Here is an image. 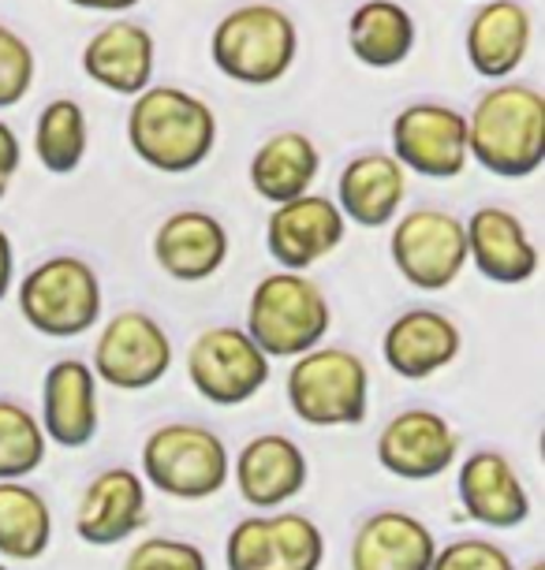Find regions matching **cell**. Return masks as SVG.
Instances as JSON below:
<instances>
[{
  "label": "cell",
  "instance_id": "obj_21",
  "mask_svg": "<svg viewBox=\"0 0 545 570\" xmlns=\"http://www.w3.org/2000/svg\"><path fill=\"white\" fill-rule=\"evenodd\" d=\"M437 537L411 511H373L351 537V570H430Z\"/></svg>",
  "mask_w": 545,
  "mask_h": 570
},
{
  "label": "cell",
  "instance_id": "obj_12",
  "mask_svg": "<svg viewBox=\"0 0 545 570\" xmlns=\"http://www.w3.org/2000/svg\"><path fill=\"white\" fill-rule=\"evenodd\" d=\"M403 171L456 179L467 168V116L441 101H415L392 120V154Z\"/></svg>",
  "mask_w": 545,
  "mask_h": 570
},
{
  "label": "cell",
  "instance_id": "obj_9",
  "mask_svg": "<svg viewBox=\"0 0 545 570\" xmlns=\"http://www.w3.org/2000/svg\"><path fill=\"white\" fill-rule=\"evenodd\" d=\"M187 376L195 392L213 406H243L270 381V358L236 325L198 332L187 351Z\"/></svg>",
  "mask_w": 545,
  "mask_h": 570
},
{
  "label": "cell",
  "instance_id": "obj_22",
  "mask_svg": "<svg viewBox=\"0 0 545 570\" xmlns=\"http://www.w3.org/2000/svg\"><path fill=\"white\" fill-rule=\"evenodd\" d=\"M154 257L179 284H202L228 262V232L213 213L179 209L154 235Z\"/></svg>",
  "mask_w": 545,
  "mask_h": 570
},
{
  "label": "cell",
  "instance_id": "obj_34",
  "mask_svg": "<svg viewBox=\"0 0 545 570\" xmlns=\"http://www.w3.org/2000/svg\"><path fill=\"white\" fill-rule=\"evenodd\" d=\"M19 160H23V149H19V138L16 131L0 120V202H4L8 187H12L16 171H19Z\"/></svg>",
  "mask_w": 545,
  "mask_h": 570
},
{
  "label": "cell",
  "instance_id": "obj_16",
  "mask_svg": "<svg viewBox=\"0 0 545 570\" xmlns=\"http://www.w3.org/2000/svg\"><path fill=\"white\" fill-rule=\"evenodd\" d=\"M41 433L49 444H60L68 451L87 448L101 429L98 411V376L90 362L82 358H60L46 370L41 381Z\"/></svg>",
  "mask_w": 545,
  "mask_h": 570
},
{
  "label": "cell",
  "instance_id": "obj_24",
  "mask_svg": "<svg viewBox=\"0 0 545 570\" xmlns=\"http://www.w3.org/2000/svg\"><path fill=\"white\" fill-rule=\"evenodd\" d=\"M408 195V171L389 154H359L351 157L337 183L340 217L359 228H385L397 220V209Z\"/></svg>",
  "mask_w": 545,
  "mask_h": 570
},
{
  "label": "cell",
  "instance_id": "obj_14",
  "mask_svg": "<svg viewBox=\"0 0 545 570\" xmlns=\"http://www.w3.org/2000/svg\"><path fill=\"white\" fill-rule=\"evenodd\" d=\"M348 220L340 217L337 202L325 195H303L284 206H273L265 220V250L284 273H306L344 243Z\"/></svg>",
  "mask_w": 545,
  "mask_h": 570
},
{
  "label": "cell",
  "instance_id": "obj_31",
  "mask_svg": "<svg viewBox=\"0 0 545 570\" xmlns=\"http://www.w3.org/2000/svg\"><path fill=\"white\" fill-rule=\"evenodd\" d=\"M124 570H210L206 552L179 537H146L124 559Z\"/></svg>",
  "mask_w": 545,
  "mask_h": 570
},
{
  "label": "cell",
  "instance_id": "obj_18",
  "mask_svg": "<svg viewBox=\"0 0 545 570\" xmlns=\"http://www.w3.org/2000/svg\"><path fill=\"white\" fill-rule=\"evenodd\" d=\"M240 497L259 511H281L310 481L306 451L281 433H262L243 444L232 466Z\"/></svg>",
  "mask_w": 545,
  "mask_h": 570
},
{
  "label": "cell",
  "instance_id": "obj_13",
  "mask_svg": "<svg viewBox=\"0 0 545 570\" xmlns=\"http://www.w3.org/2000/svg\"><path fill=\"white\" fill-rule=\"evenodd\" d=\"M459 455V433L445 414L411 406L389 417L378 436V462L400 481H434L452 470Z\"/></svg>",
  "mask_w": 545,
  "mask_h": 570
},
{
  "label": "cell",
  "instance_id": "obj_35",
  "mask_svg": "<svg viewBox=\"0 0 545 570\" xmlns=\"http://www.w3.org/2000/svg\"><path fill=\"white\" fill-rule=\"evenodd\" d=\"M12 279H16V246L8 239V232L0 228V303L12 292Z\"/></svg>",
  "mask_w": 545,
  "mask_h": 570
},
{
  "label": "cell",
  "instance_id": "obj_23",
  "mask_svg": "<svg viewBox=\"0 0 545 570\" xmlns=\"http://www.w3.org/2000/svg\"><path fill=\"white\" fill-rule=\"evenodd\" d=\"M154 35L143 23H127V19L101 27L82 49L87 79L105 86L109 94H120V98H138V94L154 86Z\"/></svg>",
  "mask_w": 545,
  "mask_h": 570
},
{
  "label": "cell",
  "instance_id": "obj_15",
  "mask_svg": "<svg viewBox=\"0 0 545 570\" xmlns=\"http://www.w3.org/2000/svg\"><path fill=\"white\" fill-rule=\"evenodd\" d=\"M456 497L464 514L486 530H516L531 519V492L500 451H471L459 462Z\"/></svg>",
  "mask_w": 545,
  "mask_h": 570
},
{
  "label": "cell",
  "instance_id": "obj_7",
  "mask_svg": "<svg viewBox=\"0 0 545 570\" xmlns=\"http://www.w3.org/2000/svg\"><path fill=\"white\" fill-rule=\"evenodd\" d=\"M19 314L49 340H75L101 321V279L90 262L57 254L38 262L19 284Z\"/></svg>",
  "mask_w": 545,
  "mask_h": 570
},
{
  "label": "cell",
  "instance_id": "obj_20",
  "mask_svg": "<svg viewBox=\"0 0 545 570\" xmlns=\"http://www.w3.org/2000/svg\"><path fill=\"white\" fill-rule=\"evenodd\" d=\"M467 262L486 276L489 284H527L538 273V246H534L527 224L505 206H483L464 224Z\"/></svg>",
  "mask_w": 545,
  "mask_h": 570
},
{
  "label": "cell",
  "instance_id": "obj_25",
  "mask_svg": "<svg viewBox=\"0 0 545 570\" xmlns=\"http://www.w3.org/2000/svg\"><path fill=\"white\" fill-rule=\"evenodd\" d=\"M531 30V12L519 0H486L467 23V60L483 79H508L527 60Z\"/></svg>",
  "mask_w": 545,
  "mask_h": 570
},
{
  "label": "cell",
  "instance_id": "obj_36",
  "mask_svg": "<svg viewBox=\"0 0 545 570\" xmlns=\"http://www.w3.org/2000/svg\"><path fill=\"white\" fill-rule=\"evenodd\" d=\"M75 8H87V12H127L138 0H68Z\"/></svg>",
  "mask_w": 545,
  "mask_h": 570
},
{
  "label": "cell",
  "instance_id": "obj_5",
  "mask_svg": "<svg viewBox=\"0 0 545 570\" xmlns=\"http://www.w3.org/2000/svg\"><path fill=\"white\" fill-rule=\"evenodd\" d=\"M288 406L303 425L344 429L362 425L370 411V370L348 347H314L292 358Z\"/></svg>",
  "mask_w": 545,
  "mask_h": 570
},
{
  "label": "cell",
  "instance_id": "obj_37",
  "mask_svg": "<svg viewBox=\"0 0 545 570\" xmlns=\"http://www.w3.org/2000/svg\"><path fill=\"white\" fill-rule=\"evenodd\" d=\"M527 570H545V563H542V559H538V563H531Z\"/></svg>",
  "mask_w": 545,
  "mask_h": 570
},
{
  "label": "cell",
  "instance_id": "obj_28",
  "mask_svg": "<svg viewBox=\"0 0 545 570\" xmlns=\"http://www.w3.org/2000/svg\"><path fill=\"white\" fill-rule=\"evenodd\" d=\"M52 541V511L27 481H0V556L30 563Z\"/></svg>",
  "mask_w": 545,
  "mask_h": 570
},
{
  "label": "cell",
  "instance_id": "obj_30",
  "mask_svg": "<svg viewBox=\"0 0 545 570\" xmlns=\"http://www.w3.org/2000/svg\"><path fill=\"white\" fill-rule=\"evenodd\" d=\"M49 440L38 414L0 395V481H23L46 462Z\"/></svg>",
  "mask_w": 545,
  "mask_h": 570
},
{
  "label": "cell",
  "instance_id": "obj_38",
  "mask_svg": "<svg viewBox=\"0 0 545 570\" xmlns=\"http://www.w3.org/2000/svg\"><path fill=\"white\" fill-rule=\"evenodd\" d=\"M0 570H8V563H0Z\"/></svg>",
  "mask_w": 545,
  "mask_h": 570
},
{
  "label": "cell",
  "instance_id": "obj_3",
  "mask_svg": "<svg viewBox=\"0 0 545 570\" xmlns=\"http://www.w3.org/2000/svg\"><path fill=\"white\" fill-rule=\"evenodd\" d=\"M329 298L306 273H270L247 303V336L265 358H299L322 347L329 332Z\"/></svg>",
  "mask_w": 545,
  "mask_h": 570
},
{
  "label": "cell",
  "instance_id": "obj_26",
  "mask_svg": "<svg viewBox=\"0 0 545 570\" xmlns=\"http://www.w3.org/2000/svg\"><path fill=\"white\" fill-rule=\"evenodd\" d=\"M318 171H322V154L314 138L303 131H276L254 149L247 176L262 202L284 206V202L310 195Z\"/></svg>",
  "mask_w": 545,
  "mask_h": 570
},
{
  "label": "cell",
  "instance_id": "obj_1",
  "mask_svg": "<svg viewBox=\"0 0 545 570\" xmlns=\"http://www.w3.org/2000/svg\"><path fill=\"white\" fill-rule=\"evenodd\" d=\"M127 142L143 165L184 176L210 160L217 146V116L179 86H149L127 112Z\"/></svg>",
  "mask_w": 545,
  "mask_h": 570
},
{
  "label": "cell",
  "instance_id": "obj_11",
  "mask_svg": "<svg viewBox=\"0 0 545 570\" xmlns=\"http://www.w3.org/2000/svg\"><path fill=\"white\" fill-rule=\"evenodd\" d=\"M90 370L98 381L120 392H146L173 370V340L143 309H120L98 332Z\"/></svg>",
  "mask_w": 545,
  "mask_h": 570
},
{
  "label": "cell",
  "instance_id": "obj_27",
  "mask_svg": "<svg viewBox=\"0 0 545 570\" xmlns=\"http://www.w3.org/2000/svg\"><path fill=\"white\" fill-rule=\"evenodd\" d=\"M348 49L367 68H397L415 49V19L397 0H362L348 19Z\"/></svg>",
  "mask_w": 545,
  "mask_h": 570
},
{
  "label": "cell",
  "instance_id": "obj_17",
  "mask_svg": "<svg viewBox=\"0 0 545 570\" xmlns=\"http://www.w3.org/2000/svg\"><path fill=\"white\" fill-rule=\"evenodd\" d=\"M146 514L149 500L143 473L127 466H109L98 478H90V485L82 489L79 508H75V533H79V541L94 548H113L143 530Z\"/></svg>",
  "mask_w": 545,
  "mask_h": 570
},
{
  "label": "cell",
  "instance_id": "obj_29",
  "mask_svg": "<svg viewBox=\"0 0 545 570\" xmlns=\"http://www.w3.org/2000/svg\"><path fill=\"white\" fill-rule=\"evenodd\" d=\"M35 154L49 176H71L87 157V112L79 101L57 98L38 116L35 127Z\"/></svg>",
  "mask_w": 545,
  "mask_h": 570
},
{
  "label": "cell",
  "instance_id": "obj_8",
  "mask_svg": "<svg viewBox=\"0 0 545 570\" xmlns=\"http://www.w3.org/2000/svg\"><path fill=\"white\" fill-rule=\"evenodd\" d=\"M325 533L299 511H262L240 519L224 541L228 570H322Z\"/></svg>",
  "mask_w": 545,
  "mask_h": 570
},
{
  "label": "cell",
  "instance_id": "obj_33",
  "mask_svg": "<svg viewBox=\"0 0 545 570\" xmlns=\"http://www.w3.org/2000/svg\"><path fill=\"white\" fill-rule=\"evenodd\" d=\"M430 570H516L512 556L486 537H459V541L437 548Z\"/></svg>",
  "mask_w": 545,
  "mask_h": 570
},
{
  "label": "cell",
  "instance_id": "obj_2",
  "mask_svg": "<svg viewBox=\"0 0 545 570\" xmlns=\"http://www.w3.org/2000/svg\"><path fill=\"white\" fill-rule=\"evenodd\" d=\"M467 157L500 179H527L545 160V98L527 82H500L467 116Z\"/></svg>",
  "mask_w": 545,
  "mask_h": 570
},
{
  "label": "cell",
  "instance_id": "obj_32",
  "mask_svg": "<svg viewBox=\"0 0 545 570\" xmlns=\"http://www.w3.org/2000/svg\"><path fill=\"white\" fill-rule=\"evenodd\" d=\"M35 52L16 30H8L0 23V109H12L30 94L35 86Z\"/></svg>",
  "mask_w": 545,
  "mask_h": 570
},
{
  "label": "cell",
  "instance_id": "obj_6",
  "mask_svg": "<svg viewBox=\"0 0 545 570\" xmlns=\"http://www.w3.org/2000/svg\"><path fill=\"white\" fill-rule=\"evenodd\" d=\"M232 459L224 440L198 422L157 425L143 444V481L168 500L198 503L228 485Z\"/></svg>",
  "mask_w": 545,
  "mask_h": 570
},
{
  "label": "cell",
  "instance_id": "obj_19",
  "mask_svg": "<svg viewBox=\"0 0 545 570\" xmlns=\"http://www.w3.org/2000/svg\"><path fill=\"white\" fill-rule=\"evenodd\" d=\"M459 351H464V336H459L456 321L426 306L400 314L381 336L385 365L403 381H430L434 373L448 370L459 358Z\"/></svg>",
  "mask_w": 545,
  "mask_h": 570
},
{
  "label": "cell",
  "instance_id": "obj_10",
  "mask_svg": "<svg viewBox=\"0 0 545 570\" xmlns=\"http://www.w3.org/2000/svg\"><path fill=\"white\" fill-rule=\"evenodd\" d=\"M397 273L419 292H445L467 268L464 220L445 209H411L389 235Z\"/></svg>",
  "mask_w": 545,
  "mask_h": 570
},
{
  "label": "cell",
  "instance_id": "obj_4",
  "mask_svg": "<svg viewBox=\"0 0 545 570\" xmlns=\"http://www.w3.org/2000/svg\"><path fill=\"white\" fill-rule=\"evenodd\" d=\"M299 30L276 4H243L213 27L210 57L224 79L243 86H273L295 63Z\"/></svg>",
  "mask_w": 545,
  "mask_h": 570
}]
</instances>
